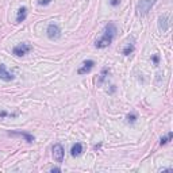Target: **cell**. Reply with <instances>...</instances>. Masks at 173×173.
Returning a JSON list of instances; mask_svg holds the SVG:
<instances>
[{"instance_id": "cell-15", "label": "cell", "mask_w": 173, "mask_h": 173, "mask_svg": "<svg viewBox=\"0 0 173 173\" xmlns=\"http://www.w3.org/2000/svg\"><path fill=\"white\" fill-rule=\"evenodd\" d=\"M107 73H108V69H107V68H104V69H103V72H102V76H100V83H102V81H103V80H104V78H106Z\"/></svg>"}, {"instance_id": "cell-9", "label": "cell", "mask_w": 173, "mask_h": 173, "mask_svg": "<svg viewBox=\"0 0 173 173\" xmlns=\"http://www.w3.org/2000/svg\"><path fill=\"white\" fill-rule=\"evenodd\" d=\"M84 152V147H83V145L81 143H74L73 146H72V149H70V154L73 157H78V156H81Z\"/></svg>"}, {"instance_id": "cell-7", "label": "cell", "mask_w": 173, "mask_h": 173, "mask_svg": "<svg viewBox=\"0 0 173 173\" xmlns=\"http://www.w3.org/2000/svg\"><path fill=\"white\" fill-rule=\"evenodd\" d=\"M14 78H15V76L7 70L5 65L0 64V80H3V81H12Z\"/></svg>"}, {"instance_id": "cell-10", "label": "cell", "mask_w": 173, "mask_h": 173, "mask_svg": "<svg viewBox=\"0 0 173 173\" xmlns=\"http://www.w3.org/2000/svg\"><path fill=\"white\" fill-rule=\"evenodd\" d=\"M27 18V8L26 7H20L18 10V15H16V23H22L24 19Z\"/></svg>"}, {"instance_id": "cell-11", "label": "cell", "mask_w": 173, "mask_h": 173, "mask_svg": "<svg viewBox=\"0 0 173 173\" xmlns=\"http://www.w3.org/2000/svg\"><path fill=\"white\" fill-rule=\"evenodd\" d=\"M12 134L22 135V137H23L24 139H26L29 143H33V142H34V137H33V135H31V134H29V133H12Z\"/></svg>"}, {"instance_id": "cell-12", "label": "cell", "mask_w": 173, "mask_h": 173, "mask_svg": "<svg viewBox=\"0 0 173 173\" xmlns=\"http://www.w3.org/2000/svg\"><path fill=\"white\" fill-rule=\"evenodd\" d=\"M133 52H134V45H127L123 50H122V53H123L124 56H130Z\"/></svg>"}, {"instance_id": "cell-6", "label": "cell", "mask_w": 173, "mask_h": 173, "mask_svg": "<svg viewBox=\"0 0 173 173\" xmlns=\"http://www.w3.org/2000/svg\"><path fill=\"white\" fill-rule=\"evenodd\" d=\"M93 67H95V61H92V59H87V61H84L83 65L77 69V73L80 74V76L87 74V73H89V72L92 70Z\"/></svg>"}, {"instance_id": "cell-4", "label": "cell", "mask_w": 173, "mask_h": 173, "mask_svg": "<svg viewBox=\"0 0 173 173\" xmlns=\"http://www.w3.org/2000/svg\"><path fill=\"white\" fill-rule=\"evenodd\" d=\"M33 50V46L29 45V43H20V45H16L14 49H12V53L18 57H22V56H26L27 53H30Z\"/></svg>"}, {"instance_id": "cell-13", "label": "cell", "mask_w": 173, "mask_h": 173, "mask_svg": "<svg viewBox=\"0 0 173 173\" xmlns=\"http://www.w3.org/2000/svg\"><path fill=\"white\" fill-rule=\"evenodd\" d=\"M172 137H173V133L171 131V133L168 134V137H162V138H161V142H160V145H161V146H162V145H166L168 142H171Z\"/></svg>"}, {"instance_id": "cell-20", "label": "cell", "mask_w": 173, "mask_h": 173, "mask_svg": "<svg viewBox=\"0 0 173 173\" xmlns=\"http://www.w3.org/2000/svg\"><path fill=\"white\" fill-rule=\"evenodd\" d=\"M50 172H61V169L56 166V168H52V169H50Z\"/></svg>"}, {"instance_id": "cell-2", "label": "cell", "mask_w": 173, "mask_h": 173, "mask_svg": "<svg viewBox=\"0 0 173 173\" xmlns=\"http://www.w3.org/2000/svg\"><path fill=\"white\" fill-rule=\"evenodd\" d=\"M157 0H139V3H138V7L137 10L139 12V15H147L149 14V11L152 10V7L154 4H156Z\"/></svg>"}, {"instance_id": "cell-5", "label": "cell", "mask_w": 173, "mask_h": 173, "mask_svg": "<svg viewBox=\"0 0 173 173\" xmlns=\"http://www.w3.org/2000/svg\"><path fill=\"white\" fill-rule=\"evenodd\" d=\"M53 157H54V160L58 164H61L64 161L65 150H64V146H62L61 143H56L54 146H53Z\"/></svg>"}, {"instance_id": "cell-8", "label": "cell", "mask_w": 173, "mask_h": 173, "mask_svg": "<svg viewBox=\"0 0 173 173\" xmlns=\"http://www.w3.org/2000/svg\"><path fill=\"white\" fill-rule=\"evenodd\" d=\"M169 26H171V23H169V16L168 15H162V16L158 18V29H160V31L165 33V31H168Z\"/></svg>"}, {"instance_id": "cell-17", "label": "cell", "mask_w": 173, "mask_h": 173, "mask_svg": "<svg viewBox=\"0 0 173 173\" xmlns=\"http://www.w3.org/2000/svg\"><path fill=\"white\" fill-rule=\"evenodd\" d=\"M110 4H111L112 7H116V5L121 4V0H111V2H110Z\"/></svg>"}, {"instance_id": "cell-1", "label": "cell", "mask_w": 173, "mask_h": 173, "mask_svg": "<svg viewBox=\"0 0 173 173\" xmlns=\"http://www.w3.org/2000/svg\"><path fill=\"white\" fill-rule=\"evenodd\" d=\"M116 35V27L114 23H108L104 27V34L100 39H97L95 42V46L97 49H104L107 46H110L114 41V37Z\"/></svg>"}, {"instance_id": "cell-21", "label": "cell", "mask_w": 173, "mask_h": 173, "mask_svg": "<svg viewBox=\"0 0 173 173\" xmlns=\"http://www.w3.org/2000/svg\"><path fill=\"white\" fill-rule=\"evenodd\" d=\"M161 171H162V172H172L173 169H172V168H162Z\"/></svg>"}, {"instance_id": "cell-14", "label": "cell", "mask_w": 173, "mask_h": 173, "mask_svg": "<svg viewBox=\"0 0 173 173\" xmlns=\"http://www.w3.org/2000/svg\"><path fill=\"white\" fill-rule=\"evenodd\" d=\"M127 122L128 123H135V122H137V115L135 114H128L127 115Z\"/></svg>"}, {"instance_id": "cell-16", "label": "cell", "mask_w": 173, "mask_h": 173, "mask_svg": "<svg viewBox=\"0 0 173 173\" xmlns=\"http://www.w3.org/2000/svg\"><path fill=\"white\" fill-rule=\"evenodd\" d=\"M152 61H153V64L154 65H158V62H160V57L157 54H154L153 57H152Z\"/></svg>"}, {"instance_id": "cell-3", "label": "cell", "mask_w": 173, "mask_h": 173, "mask_svg": "<svg viewBox=\"0 0 173 173\" xmlns=\"http://www.w3.org/2000/svg\"><path fill=\"white\" fill-rule=\"evenodd\" d=\"M46 34H48V38L52 39V41H56V39H59L61 38V29L54 23H50L46 29Z\"/></svg>"}, {"instance_id": "cell-19", "label": "cell", "mask_w": 173, "mask_h": 173, "mask_svg": "<svg viewBox=\"0 0 173 173\" xmlns=\"http://www.w3.org/2000/svg\"><path fill=\"white\" fill-rule=\"evenodd\" d=\"M7 115H8V114H7L5 111H2V112H0V119H3L4 116H7Z\"/></svg>"}, {"instance_id": "cell-18", "label": "cell", "mask_w": 173, "mask_h": 173, "mask_svg": "<svg viewBox=\"0 0 173 173\" xmlns=\"http://www.w3.org/2000/svg\"><path fill=\"white\" fill-rule=\"evenodd\" d=\"M39 4L41 5H48V4H50V3H52V0H39Z\"/></svg>"}]
</instances>
